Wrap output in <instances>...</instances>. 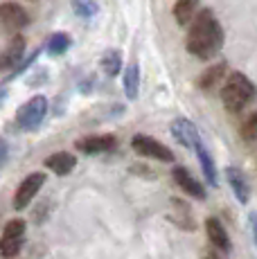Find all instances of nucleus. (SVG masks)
<instances>
[{"mask_svg": "<svg viewBox=\"0 0 257 259\" xmlns=\"http://www.w3.org/2000/svg\"><path fill=\"white\" fill-rule=\"evenodd\" d=\"M224 25L212 9H199L192 25L187 27L185 50L199 61H212L224 50Z\"/></svg>", "mask_w": 257, "mask_h": 259, "instance_id": "f257e3e1", "label": "nucleus"}, {"mask_svg": "<svg viewBox=\"0 0 257 259\" xmlns=\"http://www.w3.org/2000/svg\"><path fill=\"white\" fill-rule=\"evenodd\" d=\"M255 97H257L255 83L250 81L244 72H239V70L228 72L224 86H221V104H224L226 111L237 115V113L244 111L250 102H255Z\"/></svg>", "mask_w": 257, "mask_h": 259, "instance_id": "f03ea898", "label": "nucleus"}, {"mask_svg": "<svg viewBox=\"0 0 257 259\" xmlns=\"http://www.w3.org/2000/svg\"><path fill=\"white\" fill-rule=\"evenodd\" d=\"M48 115V99L43 95H34L32 99H27L16 113V124L23 131H34L41 126V122Z\"/></svg>", "mask_w": 257, "mask_h": 259, "instance_id": "7ed1b4c3", "label": "nucleus"}, {"mask_svg": "<svg viewBox=\"0 0 257 259\" xmlns=\"http://www.w3.org/2000/svg\"><path fill=\"white\" fill-rule=\"evenodd\" d=\"M23 241H25V221L23 219H12L5 226L3 237H0V257L14 259L21 252Z\"/></svg>", "mask_w": 257, "mask_h": 259, "instance_id": "20e7f679", "label": "nucleus"}, {"mask_svg": "<svg viewBox=\"0 0 257 259\" xmlns=\"http://www.w3.org/2000/svg\"><path fill=\"white\" fill-rule=\"evenodd\" d=\"M131 149L142 158H151V160H160V162H174V153L169 147H165L162 142H158L156 138L138 133L131 138Z\"/></svg>", "mask_w": 257, "mask_h": 259, "instance_id": "39448f33", "label": "nucleus"}, {"mask_svg": "<svg viewBox=\"0 0 257 259\" xmlns=\"http://www.w3.org/2000/svg\"><path fill=\"white\" fill-rule=\"evenodd\" d=\"M29 25V14L18 3H0V27L5 32L18 34Z\"/></svg>", "mask_w": 257, "mask_h": 259, "instance_id": "423d86ee", "label": "nucleus"}, {"mask_svg": "<svg viewBox=\"0 0 257 259\" xmlns=\"http://www.w3.org/2000/svg\"><path fill=\"white\" fill-rule=\"evenodd\" d=\"M46 185V174L43 171H34L29 176L23 178V183L18 185L16 194H14V210H25V207L32 203V198L41 192V187Z\"/></svg>", "mask_w": 257, "mask_h": 259, "instance_id": "0eeeda50", "label": "nucleus"}, {"mask_svg": "<svg viewBox=\"0 0 257 259\" xmlns=\"http://www.w3.org/2000/svg\"><path fill=\"white\" fill-rule=\"evenodd\" d=\"M169 131H172V136H174V140L179 144H183L185 149H192V151H194L199 144H203L201 142V133H199V128H196V124L190 122L187 117H176L174 122L169 124Z\"/></svg>", "mask_w": 257, "mask_h": 259, "instance_id": "6e6552de", "label": "nucleus"}, {"mask_svg": "<svg viewBox=\"0 0 257 259\" xmlns=\"http://www.w3.org/2000/svg\"><path fill=\"white\" fill-rule=\"evenodd\" d=\"M77 151L86 153V156H97V153H108L117 147V138L111 133H104V136H86L79 138L75 142Z\"/></svg>", "mask_w": 257, "mask_h": 259, "instance_id": "1a4fd4ad", "label": "nucleus"}, {"mask_svg": "<svg viewBox=\"0 0 257 259\" xmlns=\"http://www.w3.org/2000/svg\"><path fill=\"white\" fill-rule=\"evenodd\" d=\"M25 36L16 34V36L9 41V46L0 52V70H16L23 63V54H25Z\"/></svg>", "mask_w": 257, "mask_h": 259, "instance_id": "9d476101", "label": "nucleus"}, {"mask_svg": "<svg viewBox=\"0 0 257 259\" xmlns=\"http://www.w3.org/2000/svg\"><path fill=\"white\" fill-rule=\"evenodd\" d=\"M172 178H174V183H176V185H179L185 194L194 196L196 201H205V187L201 185V183L196 181V178L192 176V174L187 171L185 167H174V169H172Z\"/></svg>", "mask_w": 257, "mask_h": 259, "instance_id": "9b49d317", "label": "nucleus"}, {"mask_svg": "<svg viewBox=\"0 0 257 259\" xmlns=\"http://www.w3.org/2000/svg\"><path fill=\"white\" fill-rule=\"evenodd\" d=\"M226 178H228V185L232 189V194H235V198L241 205H246L250 201V183L246 178V174L239 167H228L226 169Z\"/></svg>", "mask_w": 257, "mask_h": 259, "instance_id": "f8f14e48", "label": "nucleus"}, {"mask_svg": "<svg viewBox=\"0 0 257 259\" xmlns=\"http://www.w3.org/2000/svg\"><path fill=\"white\" fill-rule=\"evenodd\" d=\"M205 235H207V241H210V246L215 248V250L219 252H230V237L228 232H226L224 223L219 221V219L210 217L205 221Z\"/></svg>", "mask_w": 257, "mask_h": 259, "instance_id": "ddd939ff", "label": "nucleus"}, {"mask_svg": "<svg viewBox=\"0 0 257 259\" xmlns=\"http://www.w3.org/2000/svg\"><path fill=\"white\" fill-rule=\"evenodd\" d=\"M226 77H228V66H226V61H219V63H212V66H207L203 72H201L199 77V88L203 93H210L212 88L219 86V81H226Z\"/></svg>", "mask_w": 257, "mask_h": 259, "instance_id": "4468645a", "label": "nucleus"}, {"mask_svg": "<svg viewBox=\"0 0 257 259\" xmlns=\"http://www.w3.org/2000/svg\"><path fill=\"white\" fill-rule=\"evenodd\" d=\"M77 167V158L68 151H57L46 158V169H50L57 176H68Z\"/></svg>", "mask_w": 257, "mask_h": 259, "instance_id": "2eb2a0df", "label": "nucleus"}, {"mask_svg": "<svg viewBox=\"0 0 257 259\" xmlns=\"http://www.w3.org/2000/svg\"><path fill=\"white\" fill-rule=\"evenodd\" d=\"M199 5H201V0H176L174 9H172L174 21L179 23L181 27H190L194 16L199 14Z\"/></svg>", "mask_w": 257, "mask_h": 259, "instance_id": "dca6fc26", "label": "nucleus"}, {"mask_svg": "<svg viewBox=\"0 0 257 259\" xmlns=\"http://www.w3.org/2000/svg\"><path fill=\"white\" fill-rule=\"evenodd\" d=\"M122 88H124L126 99H136L138 93H140V68L138 63H128L124 74H122Z\"/></svg>", "mask_w": 257, "mask_h": 259, "instance_id": "f3484780", "label": "nucleus"}, {"mask_svg": "<svg viewBox=\"0 0 257 259\" xmlns=\"http://www.w3.org/2000/svg\"><path fill=\"white\" fill-rule=\"evenodd\" d=\"M194 151H196V158H199L201 169H203L205 181L210 183L212 187H217V185H219V174H217V165H215V160H212V156L207 153V149L203 147V144H199Z\"/></svg>", "mask_w": 257, "mask_h": 259, "instance_id": "a211bd4d", "label": "nucleus"}, {"mask_svg": "<svg viewBox=\"0 0 257 259\" xmlns=\"http://www.w3.org/2000/svg\"><path fill=\"white\" fill-rule=\"evenodd\" d=\"M72 46V38L68 36L66 32H54L50 34V38H48L46 43V50L50 57H61V54H66L68 50Z\"/></svg>", "mask_w": 257, "mask_h": 259, "instance_id": "6ab92c4d", "label": "nucleus"}, {"mask_svg": "<svg viewBox=\"0 0 257 259\" xmlns=\"http://www.w3.org/2000/svg\"><path fill=\"white\" fill-rule=\"evenodd\" d=\"M172 207H174L172 219L176 221V226L183 228V230H194V219H192L190 205H187V203H183V201H179V198H174V201H172Z\"/></svg>", "mask_w": 257, "mask_h": 259, "instance_id": "aec40b11", "label": "nucleus"}, {"mask_svg": "<svg viewBox=\"0 0 257 259\" xmlns=\"http://www.w3.org/2000/svg\"><path fill=\"white\" fill-rule=\"evenodd\" d=\"M100 66H102V70L106 72L108 77H117L120 70H122V54L117 52V50H108V52L102 54Z\"/></svg>", "mask_w": 257, "mask_h": 259, "instance_id": "412c9836", "label": "nucleus"}, {"mask_svg": "<svg viewBox=\"0 0 257 259\" xmlns=\"http://www.w3.org/2000/svg\"><path fill=\"white\" fill-rule=\"evenodd\" d=\"M72 9L79 18H93L97 14V0H72Z\"/></svg>", "mask_w": 257, "mask_h": 259, "instance_id": "4be33fe9", "label": "nucleus"}, {"mask_svg": "<svg viewBox=\"0 0 257 259\" xmlns=\"http://www.w3.org/2000/svg\"><path fill=\"white\" fill-rule=\"evenodd\" d=\"M239 136L244 142H255L257 140V113H253L239 128Z\"/></svg>", "mask_w": 257, "mask_h": 259, "instance_id": "5701e85b", "label": "nucleus"}, {"mask_svg": "<svg viewBox=\"0 0 257 259\" xmlns=\"http://www.w3.org/2000/svg\"><path fill=\"white\" fill-rule=\"evenodd\" d=\"M7 158H9V147H7L5 140H0V167L7 162Z\"/></svg>", "mask_w": 257, "mask_h": 259, "instance_id": "b1692460", "label": "nucleus"}, {"mask_svg": "<svg viewBox=\"0 0 257 259\" xmlns=\"http://www.w3.org/2000/svg\"><path fill=\"white\" fill-rule=\"evenodd\" d=\"M201 259H224V257H221V252H219V250H212V248H210V250H203Z\"/></svg>", "mask_w": 257, "mask_h": 259, "instance_id": "393cba45", "label": "nucleus"}, {"mask_svg": "<svg viewBox=\"0 0 257 259\" xmlns=\"http://www.w3.org/2000/svg\"><path fill=\"white\" fill-rule=\"evenodd\" d=\"M250 230H253V239H255V246H257V212L250 214Z\"/></svg>", "mask_w": 257, "mask_h": 259, "instance_id": "a878e982", "label": "nucleus"}, {"mask_svg": "<svg viewBox=\"0 0 257 259\" xmlns=\"http://www.w3.org/2000/svg\"><path fill=\"white\" fill-rule=\"evenodd\" d=\"M5 99H7V88L5 86H0V106L5 104Z\"/></svg>", "mask_w": 257, "mask_h": 259, "instance_id": "bb28decb", "label": "nucleus"}]
</instances>
